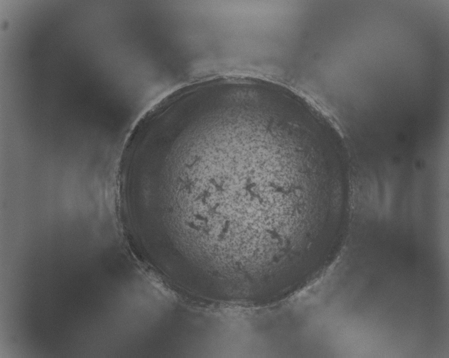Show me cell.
<instances>
[{
    "mask_svg": "<svg viewBox=\"0 0 449 358\" xmlns=\"http://www.w3.org/2000/svg\"><path fill=\"white\" fill-rule=\"evenodd\" d=\"M169 188L176 224L191 248L219 265L281 268L308 205L335 199L341 169L328 145L278 112H241L181 134Z\"/></svg>",
    "mask_w": 449,
    "mask_h": 358,
    "instance_id": "cell-1",
    "label": "cell"
}]
</instances>
